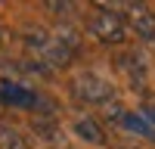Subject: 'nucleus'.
<instances>
[{
    "label": "nucleus",
    "mask_w": 155,
    "mask_h": 149,
    "mask_svg": "<svg viewBox=\"0 0 155 149\" xmlns=\"http://www.w3.org/2000/svg\"><path fill=\"white\" fill-rule=\"evenodd\" d=\"M87 31L93 34L99 44L118 47V44H124V41H127V31H130V28H127V22H124L121 12L96 6V9H93V16L87 19Z\"/></svg>",
    "instance_id": "nucleus-1"
},
{
    "label": "nucleus",
    "mask_w": 155,
    "mask_h": 149,
    "mask_svg": "<svg viewBox=\"0 0 155 149\" xmlns=\"http://www.w3.org/2000/svg\"><path fill=\"white\" fill-rule=\"evenodd\" d=\"M71 96L84 106H112L115 103V87L102 81L99 74H78L71 81Z\"/></svg>",
    "instance_id": "nucleus-2"
},
{
    "label": "nucleus",
    "mask_w": 155,
    "mask_h": 149,
    "mask_svg": "<svg viewBox=\"0 0 155 149\" xmlns=\"http://www.w3.org/2000/svg\"><path fill=\"white\" fill-rule=\"evenodd\" d=\"M124 22L143 41H155V12L146 3H124Z\"/></svg>",
    "instance_id": "nucleus-3"
},
{
    "label": "nucleus",
    "mask_w": 155,
    "mask_h": 149,
    "mask_svg": "<svg viewBox=\"0 0 155 149\" xmlns=\"http://www.w3.org/2000/svg\"><path fill=\"white\" fill-rule=\"evenodd\" d=\"M41 93L28 90L22 84H12V81H3L0 84V106H16V109H41Z\"/></svg>",
    "instance_id": "nucleus-4"
},
{
    "label": "nucleus",
    "mask_w": 155,
    "mask_h": 149,
    "mask_svg": "<svg viewBox=\"0 0 155 149\" xmlns=\"http://www.w3.org/2000/svg\"><path fill=\"white\" fill-rule=\"evenodd\" d=\"M118 68L130 78V84L134 87H143V81H146V74H149V62L143 59V53H121L118 56Z\"/></svg>",
    "instance_id": "nucleus-5"
},
{
    "label": "nucleus",
    "mask_w": 155,
    "mask_h": 149,
    "mask_svg": "<svg viewBox=\"0 0 155 149\" xmlns=\"http://www.w3.org/2000/svg\"><path fill=\"white\" fill-rule=\"evenodd\" d=\"M71 131L81 137V140L87 143H93V146H106L109 143V137H106V127L96 121V118H90V115H81V118H74L71 124Z\"/></svg>",
    "instance_id": "nucleus-6"
},
{
    "label": "nucleus",
    "mask_w": 155,
    "mask_h": 149,
    "mask_svg": "<svg viewBox=\"0 0 155 149\" xmlns=\"http://www.w3.org/2000/svg\"><path fill=\"white\" fill-rule=\"evenodd\" d=\"M31 127H34V134L41 137L44 143H50V146H56L59 140H62V134H59V124L50 118V115H41V118H34L31 121Z\"/></svg>",
    "instance_id": "nucleus-7"
},
{
    "label": "nucleus",
    "mask_w": 155,
    "mask_h": 149,
    "mask_svg": "<svg viewBox=\"0 0 155 149\" xmlns=\"http://www.w3.org/2000/svg\"><path fill=\"white\" fill-rule=\"evenodd\" d=\"M0 149H31L25 134L12 124H0Z\"/></svg>",
    "instance_id": "nucleus-8"
},
{
    "label": "nucleus",
    "mask_w": 155,
    "mask_h": 149,
    "mask_svg": "<svg viewBox=\"0 0 155 149\" xmlns=\"http://www.w3.org/2000/svg\"><path fill=\"white\" fill-rule=\"evenodd\" d=\"M44 9H50V12H71V9H74V3H62V0H50V3H44Z\"/></svg>",
    "instance_id": "nucleus-9"
},
{
    "label": "nucleus",
    "mask_w": 155,
    "mask_h": 149,
    "mask_svg": "<svg viewBox=\"0 0 155 149\" xmlns=\"http://www.w3.org/2000/svg\"><path fill=\"white\" fill-rule=\"evenodd\" d=\"M143 118H146L152 127H155V106H146V109H143Z\"/></svg>",
    "instance_id": "nucleus-10"
},
{
    "label": "nucleus",
    "mask_w": 155,
    "mask_h": 149,
    "mask_svg": "<svg viewBox=\"0 0 155 149\" xmlns=\"http://www.w3.org/2000/svg\"><path fill=\"white\" fill-rule=\"evenodd\" d=\"M6 41H9V34H6V28H3V25H0V47H3Z\"/></svg>",
    "instance_id": "nucleus-11"
}]
</instances>
